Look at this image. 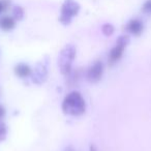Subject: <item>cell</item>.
I'll list each match as a JSON object with an SVG mask.
<instances>
[{
    "instance_id": "5bb4252c",
    "label": "cell",
    "mask_w": 151,
    "mask_h": 151,
    "mask_svg": "<svg viewBox=\"0 0 151 151\" xmlns=\"http://www.w3.org/2000/svg\"><path fill=\"white\" fill-rule=\"evenodd\" d=\"M0 2H1V5L3 7V12L6 11L9 6H11V0H0Z\"/></svg>"
},
{
    "instance_id": "52a82bcc",
    "label": "cell",
    "mask_w": 151,
    "mask_h": 151,
    "mask_svg": "<svg viewBox=\"0 0 151 151\" xmlns=\"http://www.w3.org/2000/svg\"><path fill=\"white\" fill-rule=\"evenodd\" d=\"M125 30L134 36H140L144 30V24L139 19H132L125 26Z\"/></svg>"
},
{
    "instance_id": "5b68a950",
    "label": "cell",
    "mask_w": 151,
    "mask_h": 151,
    "mask_svg": "<svg viewBox=\"0 0 151 151\" xmlns=\"http://www.w3.org/2000/svg\"><path fill=\"white\" fill-rule=\"evenodd\" d=\"M104 73V64L101 61L94 62L87 70V80L90 83H97Z\"/></svg>"
},
{
    "instance_id": "e0dca14e",
    "label": "cell",
    "mask_w": 151,
    "mask_h": 151,
    "mask_svg": "<svg viewBox=\"0 0 151 151\" xmlns=\"http://www.w3.org/2000/svg\"><path fill=\"white\" fill-rule=\"evenodd\" d=\"M64 151H75V149H73L71 146H68V147H66V148H65Z\"/></svg>"
},
{
    "instance_id": "8992f818",
    "label": "cell",
    "mask_w": 151,
    "mask_h": 151,
    "mask_svg": "<svg viewBox=\"0 0 151 151\" xmlns=\"http://www.w3.org/2000/svg\"><path fill=\"white\" fill-rule=\"evenodd\" d=\"M47 77H48L47 65L44 62H38L34 68V73L32 75V81L35 84L40 85L47 80Z\"/></svg>"
},
{
    "instance_id": "8fae6325",
    "label": "cell",
    "mask_w": 151,
    "mask_h": 151,
    "mask_svg": "<svg viewBox=\"0 0 151 151\" xmlns=\"http://www.w3.org/2000/svg\"><path fill=\"white\" fill-rule=\"evenodd\" d=\"M114 31H115V28H114V26L112 25V24L106 23V24H104V25L101 26V32H103L104 35L111 36L112 34L114 33Z\"/></svg>"
},
{
    "instance_id": "30bf717a",
    "label": "cell",
    "mask_w": 151,
    "mask_h": 151,
    "mask_svg": "<svg viewBox=\"0 0 151 151\" xmlns=\"http://www.w3.org/2000/svg\"><path fill=\"white\" fill-rule=\"evenodd\" d=\"M25 16V12H24V9L20 5H17L13 9V18L16 20V21H21L22 19Z\"/></svg>"
},
{
    "instance_id": "9c48e42d",
    "label": "cell",
    "mask_w": 151,
    "mask_h": 151,
    "mask_svg": "<svg viewBox=\"0 0 151 151\" xmlns=\"http://www.w3.org/2000/svg\"><path fill=\"white\" fill-rule=\"evenodd\" d=\"M15 73L19 78H27L31 75V68L25 63H19L15 66Z\"/></svg>"
},
{
    "instance_id": "4fadbf2b",
    "label": "cell",
    "mask_w": 151,
    "mask_h": 151,
    "mask_svg": "<svg viewBox=\"0 0 151 151\" xmlns=\"http://www.w3.org/2000/svg\"><path fill=\"white\" fill-rule=\"evenodd\" d=\"M7 134V126L3 122H0V142L5 140Z\"/></svg>"
},
{
    "instance_id": "7c38bea8",
    "label": "cell",
    "mask_w": 151,
    "mask_h": 151,
    "mask_svg": "<svg viewBox=\"0 0 151 151\" xmlns=\"http://www.w3.org/2000/svg\"><path fill=\"white\" fill-rule=\"evenodd\" d=\"M143 14L145 15H151V0H146L142 5V9H141Z\"/></svg>"
},
{
    "instance_id": "ac0fdd59",
    "label": "cell",
    "mask_w": 151,
    "mask_h": 151,
    "mask_svg": "<svg viewBox=\"0 0 151 151\" xmlns=\"http://www.w3.org/2000/svg\"><path fill=\"white\" fill-rule=\"evenodd\" d=\"M3 12V7H2V5H1V2H0V14L2 13Z\"/></svg>"
},
{
    "instance_id": "2e32d148",
    "label": "cell",
    "mask_w": 151,
    "mask_h": 151,
    "mask_svg": "<svg viewBox=\"0 0 151 151\" xmlns=\"http://www.w3.org/2000/svg\"><path fill=\"white\" fill-rule=\"evenodd\" d=\"M89 151H97L96 147L94 146V145H91L90 148H89Z\"/></svg>"
},
{
    "instance_id": "ba28073f",
    "label": "cell",
    "mask_w": 151,
    "mask_h": 151,
    "mask_svg": "<svg viewBox=\"0 0 151 151\" xmlns=\"http://www.w3.org/2000/svg\"><path fill=\"white\" fill-rule=\"evenodd\" d=\"M16 26V20L13 17L9 16H4L0 19V28L3 31H11L15 28Z\"/></svg>"
},
{
    "instance_id": "7a4b0ae2",
    "label": "cell",
    "mask_w": 151,
    "mask_h": 151,
    "mask_svg": "<svg viewBox=\"0 0 151 151\" xmlns=\"http://www.w3.org/2000/svg\"><path fill=\"white\" fill-rule=\"evenodd\" d=\"M76 47L73 45H66L58 55V67L62 75L68 76L71 73L73 62L76 58Z\"/></svg>"
},
{
    "instance_id": "3957f363",
    "label": "cell",
    "mask_w": 151,
    "mask_h": 151,
    "mask_svg": "<svg viewBox=\"0 0 151 151\" xmlns=\"http://www.w3.org/2000/svg\"><path fill=\"white\" fill-rule=\"evenodd\" d=\"M80 12V4L75 0H64L61 6L59 22L63 25H69L73 17L78 16Z\"/></svg>"
},
{
    "instance_id": "9a60e30c",
    "label": "cell",
    "mask_w": 151,
    "mask_h": 151,
    "mask_svg": "<svg viewBox=\"0 0 151 151\" xmlns=\"http://www.w3.org/2000/svg\"><path fill=\"white\" fill-rule=\"evenodd\" d=\"M4 115H5V110L2 106L0 105V119H2L4 117Z\"/></svg>"
},
{
    "instance_id": "277c9868",
    "label": "cell",
    "mask_w": 151,
    "mask_h": 151,
    "mask_svg": "<svg viewBox=\"0 0 151 151\" xmlns=\"http://www.w3.org/2000/svg\"><path fill=\"white\" fill-rule=\"evenodd\" d=\"M128 44H129V36L128 35L123 34V35H120L117 38L116 46L110 51L109 56H108L109 65H114L117 61H119V59L122 57L124 50H125V48L127 47Z\"/></svg>"
},
{
    "instance_id": "6da1fadb",
    "label": "cell",
    "mask_w": 151,
    "mask_h": 151,
    "mask_svg": "<svg viewBox=\"0 0 151 151\" xmlns=\"http://www.w3.org/2000/svg\"><path fill=\"white\" fill-rule=\"evenodd\" d=\"M62 111L70 116L83 115L86 111V103L82 94L78 91L68 93L62 101Z\"/></svg>"
}]
</instances>
